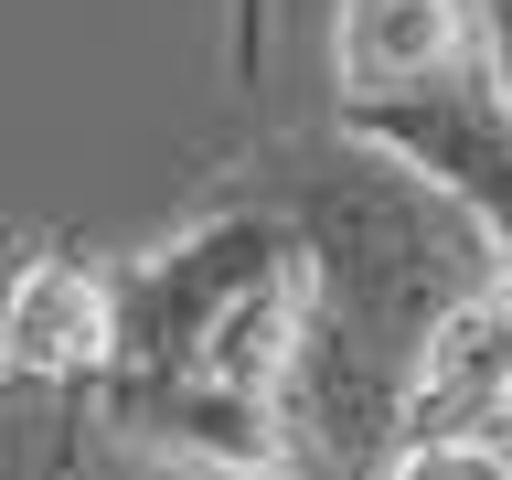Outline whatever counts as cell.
Returning a JSON list of instances; mask_svg holds the SVG:
<instances>
[{
	"label": "cell",
	"mask_w": 512,
	"mask_h": 480,
	"mask_svg": "<svg viewBox=\"0 0 512 480\" xmlns=\"http://www.w3.org/2000/svg\"><path fill=\"white\" fill-rule=\"evenodd\" d=\"M406 438H512V267L459 288L395 395V448Z\"/></svg>",
	"instance_id": "5b68a950"
},
{
	"label": "cell",
	"mask_w": 512,
	"mask_h": 480,
	"mask_svg": "<svg viewBox=\"0 0 512 480\" xmlns=\"http://www.w3.org/2000/svg\"><path fill=\"white\" fill-rule=\"evenodd\" d=\"M374 480H512V438H406Z\"/></svg>",
	"instance_id": "52a82bcc"
},
{
	"label": "cell",
	"mask_w": 512,
	"mask_h": 480,
	"mask_svg": "<svg viewBox=\"0 0 512 480\" xmlns=\"http://www.w3.org/2000/svg\"><path fill=\"white\" fill-rule=\"evenodd\" d=\"M480 64V0H331V118L395 107Z\"/></svg>",
	"instance_id": "8992f818"
},
{
	"label": "cell",
	"mask_w": 512,
	"mask_h": 480,
	"mask_svg": "<svg viewBox=\"0 0 512 480\" xmlns=\"http://www.w3.org/2000/svg\"><path fill=\"white\" fill-rule=\"evenodd\" d=\"M310 235V352L288 384V416L310 438V480H374L395 459V395L427 342V320L502 267L438 182L395 171L384 150L320 160L310 182H278Z\"/></svg>",
	"instance_id": "6da1fadb"
},
{
	"label": "cell",
	"mask_w": 512,
	"mask_h": 480,
	"mask_svg": "<svg viewBox=\"0 0 512 480\" xmlns=\"http://www.w3.org/2000/svg\"><path fill=\"white\" fill-rule=\"evenodd\" d=\"M96 427L150 459H182L203 480H310V438L278 395H246L224 374H171V363H118L96 384Z\"/></svg>",
	"instance_id": "3957f363"
},
{
	"label": "cell",
	"mask_w": 512,
	"mask_h": 480,
	"mask_svg": "<svg viewBox=\"0 0 512 480\" xmlns=\"http://www.w3.org/2000/svg\"><path fill=\"white\" fill-rule=\"evenodd\" d=\"M299 352H310V235L288 192H224L118 267V363L224 374L288 406Z\"/></svg>",
	"instance_id": "7a4b0ae2"
},
{
	"label": "cell",
	"mask_w": 512,
	"mask_h": 480,
	"mask_svg": "<svg viewBox=\"0 0 512 480\" xmlns=\"http://www.w3.org/2000/svg\"><path fill=\"white\" fill-rule=\"evenodd\" d=\"M480 64H491V86L512 107V0H480Z\"/></svg>",
	"instance_id": "9c48e42d"
},
{
	"label": "cell",
	"mask_w": 512,
	"mask_h": 480,
	"mask_svg": "<svg viewBox=\"0 0 512 480\" xmlns=\"http://www.w3.org/2000/svg\"><path fill=\"white\" fill-rule=\"evenodd\" d=\"M118 363V267L0 246V395H96Z\"/></svg>",
	"instance_id": "277c9868"
},
{
	"label": "cell",
	"mask_w": 512,
	"mask_h": 480,
	"mask_svg": "<svg viewBox=\"0 0 512 480\" xmlns=\"http://www.w3.org/2000/svg\"><path fill=\"white\" fill-rule=\"evenodd\" d=\"M267 64H278V0H224V75H235V96L267 86Z\"/></svg>",
	"instance_id": "ba28073f"
}]
</instances>
